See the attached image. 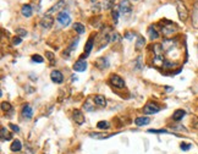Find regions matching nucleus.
Masks as SVG:
<instances>
[{"label":"nucleus","mask_w":198,"mask_h":154,"mask_svg":"<svg viewBox=\"0 0 198 154\" xmlns=\"http://www.w3.org/2000/svg\"><path fill=\"white\" fill-rule=\"evenodd\" d=\"M21 14L23 17H26V18H28L32 16L33 14V7H32V5H29V4H25L22 7H21Z\"/></svg>","instance_id":"obj_16"},{"label":"nucleus","mask_w":198,"mask_h":154,"mask_svg":"<svg viewBox=\"0 0 198 154\" xmlns=\"http://www.w3.org/2000/svg\"><path fill=\"white\" fill-rule=\"evenodd\" d=\"M16 34L18 36V37H21V38H23V37H27V31L26 29H23V28H16Z\"/></svg>","instance_id":"obj_35"},{"label":"nucleus","mask_w":198,"mask_h":154,"mask_svg":"<svg viewBox=\"0 0 198 154\" xmlns=\"http://www.w3.org/2000/svg\"><path fill=\"white\" fill-rule=\"evenodd\" d=\"M9 126H10V128L14 131V132H20V127L17 126V125H15V124H9Z\"/></svg>","instance_id":"obj_42"},{"label":"nucleus","mask_w":198,"mask_h":154,"mask_svg":"<svg viewBox=\"0 0 198 154\" xmlns=\"http://www.w3.org/2000/svg\"><path fill=\"white\" fill-rule=\"evenodd\" d=\"M147 33H148V37H149L151 41H156V39L159 38V32H158V29H156V26H153V25L148 27Z\"/></svg>","instance_id":"obj_15"},{"label":"nucleus","mask_w":198,"mask_h":154,"mask_svg":"<svg viewBox=\"0 0 198 154\" xmlns=\"http://www.w3.org/2000/svg\"><path fill=\"white\" fill-rule=\"evenodd\" d=\"M114 4H115V0H104L101 9H104V10H110L111 7H114Z\"/></svg>","instance_id":"obj_31"},{"label":"nucleus","mask_w":198,"mask_h":154,"mask_svg":"<svg viewBox=\"0 0 198 154\" xmlns=\"http://www.w3.org/2000/svg\"><path fill=\"white\" fill-rule=\"evenodd\" d=\"M135 1H138V0H135Z\"/></svg>","instance_id":"obj_47"},{"label":"nucleus","mask_w":198,"mask_h":154,"mask_svg":"<svg viewBox=\"0 0 198 154\" xmlns=\"http://www.w3.org/2000/svg\"><path fill=\"white\" fill-rule=\"evenodd\" d=\"M152 50H153V64L156 66H163V62L165 61L164 59V49L161 44H154L152 45Z\"/></svg>","instance_id":"obj_1"},{"label":"nucleus","mask_w":198,"mask_h":154,"mask_svg":"<svg viewBox=\"0 0 198 154\" xmlns=\"http://www.w3.org/2000/svg\"><path fill=\"white\" fill-rule=\"evenodd\" d=\"M94 103H96V105H99V107H105L106 105V99L104 96H101V94H97V96H94Z\"/></svg>","instance_id":"obj_22"},{"label":"nucleus","mask_w":198,"mask_h":154,"mask_svg":"<svg viewBox=\"0 0 198 154\" xmlns=\"http://www.w3.org/2000/svg\"><path fill=\"white\" fill-rule=\"evenodd\" d=\"M135 69H136V70H142V69H143V60H142V56H137V59L135 60Z\"/></svg>","instance_id":"obj_33"},{"label":"nucleus","mask_w":198,"mask_h":154,"mask_svg":"<svg viewBox=\"0 0 198 154\" xmlns=\"http://www.w3.org/2000/svg\"><path fill=\"white\" fill-rule=\"evenodd\" d=\"M119 10H120L121 14L127 15L132 11V5H131V2H130L128 0H122V1L119 4Z\"/></svg>","instance_id":"obj_8"},{"label":"nucleus","mask_w":198,"mask_h":154,"mask_svg":"<svg viewBox=\"0 0 198 154\" xmlns=\"http://www.w3.org/2000/svg\"><path fill=\"white\" fill-rule=\"evenodd\" d=\"M57 20L62 27H67V26H70V23H71V16L69 15V12H66L65 10H62V11H60V12L57 14Z\"/></svg>","instance_id":"obj_4"},{"label":"nucleus","mask_w":198,"mask_h":154,"mask_svg":"<svg viewBox=\"0 0 198 154\" xmlns=\"http://www.w3.org/2000/svg\"><path fill=\"white\" fill-rule=\"evenodd\" d=\"M110 83L113 84V87L115 88H124L125 87V81H124V78L121 77V76H119V75H116V73H113L111 76H110Z\"/></svg>","instance_id":"obj_6"},{"label":"nucleus","mask_w":198,"mask_h":154,"mask_svg":"<svg viewBox=\"0 0 198 154\" xmlns=\"http://www.w3.org/2000/svg\"><path fill=\"white\" fill-rule=\"evenodd\" d=\"M175 66H176V62H172V61L166 60V59H165V61L163 62V69H165V70H172Z\"/></svg>","instance_id":"obj_28"},{"label":"nucleus","mask_w":198,"mask_h":154,"mask_svg":"<svg viewBox=\"0 0 198 154\" xmlns=\"http://www.w3.org/2000/svg\"><path fill=\"white\" fill-rule=\"evenodd\" d=\"M149 133H169L166 130H148Z\"/></svg>","instance_id":"obj_40"},{"label":"nucleus","mask_w":198,"mask_h":154,"mask_svg":"<svg viewBox=\"0 0 198 154\" xmlns=\"http://www.w3.org/2000/svg\"><path fill=\"white\" fill-rule=\"evenodd\" d=\"M132 36H133V34H132L131 32H126V33H125V38L128 39V41H131V39H132Z\"/></svg>","instance_id":"obj_43"},{"label":"nucleus","mask_w":198,"mask_h":154,"mask_svg":"<svg viewBox=\"0 0 198 154\" xmlns=\"http://www.w3.org/2000/svg\"><path fill=\"white\" fill-rule=\"evenodd\" d=\"M1 109H2V112H12V107H11V104L10 103H7V102H2L1 103Z\"/></svg>","instance_id":"obj_30"},{"label":"nucleus","mask_w":198,"mask_h":154,"mask_svg":"<svg viewBox=\"0 0 198 154\" xmlns=\"http://www.w3.org/2000/svg\"><path fill=\"white\" fill-rule=\"evenodd\" d=\"M72 117H73V120H75V122L77 125H83L85 124V115H83V112L81 110L75 109L73 112H72Z\"/></svg>","instance_id":"obj_10"},{"label":"nucleus","mask_w":198,"mask_h":154,"mask_svg":"<svg viewBox=\"0 0 198 154\" xmlns=\"http://www.w3.org/2000/svg\"><path fill=\"white\" fill-rule=\"evenodd\" d=\"M185 115H186V112H185V110H182V109H177V110H175L174 114H172V120L180 121V120L184 119Z\"/></svg>","instance_id":"obj_23"},{"label":"nucleus","mask_w":198,"mask_h":154,"mask_svg":"<svg viewBox=\"0 0 198 154\" xmlns=\"http://www.w3.org/2000/svg\"><path fill=\"white\" fill-rule=\"evenodd\" d=\"M179 31V27L175 25V23H172V22H170V21H164V25H163V27H161V33L166 37V38H170L174 33H176Z\"/></svg>","instance_id":"obj_3"},{"label":"nucleus","mask_w":198,"mask_h":154,"mask_svg":"<svg viewBox=\"0 0 198 154\" xmlns=\"http://www.w3.org/2000/svg\"><path fill=\"white\" fill-rule=\"evenodd\" d=\"M174 2L176 4V10H177L179 18H180L181 21H184V22L187 21V18H188V10H187L185 2L181 1V0H174Z\"/></svg>","instance_id":"obj_2"},{"label":"nucleus","mask_w":198,"mask_h":154,"mask_svg":"<svg viewBox=\"0 0 198 154\" xmlns=\"http://www.w3.org/2000/svg\"><path fill=\"white\" fill-rule=\"evenodd\" d=\"M64 5H65V0H59L57 4L54 5V6H52L48 11H47V14H54V12H57V11H60L62 7H64Z\"/></svg>","instance_id":"obj_17"},{"label":"nucleus","mask_w":198,"mask_h":154,"mask_svg":"<svg viewBox=\"0 0 198 154\" xmlns=\"http://www.w3.org/2000/svg\"><path fill=\"white\" fill-rule=\"evenodd\" d=\"M86 112H93L94 110V105H92V98H88L85 102V105H83Z\"/></svg>","instance_id":"obj_29"},{"label":"nucleus","mask_w":198,"mask_h":154,"mask_svg":"<svg viewBox=\"0 0 198 154\" xmlns=\"http://www.w3.org/2000/svg\"><path fill=\"white\" fill-rule=\"evenodd\" d=\"M50 78H52V81H53L54 83H57V84L62 83V81H64V76H62V73H61L59 70L52 71V73H50Z\"/></svg>","instance_id":"obj_13"},{"label":"nucleus","mask_w":198,"mask_h":154,"mask_svg":"<svg viewBox=\"0 0 198 154\" xmlns=\"http://www.w3.org/2000/svg\"><path fill=\"white\" fill-rule=\"evenodd\" d=\"M10 149L12 152H20L22 149V143L20 140H14L12 141V144L10 146Z\"/></svg>","instance_id":"obj_25"},{"label":"nucleus","mask_w":198,"mask_h":154,"mask_svg":"<svg viewBox=\"0 0 198 154\" xmlns=\"http://www.w3.org/2000/svg\"><path fill=\"white\" fill-rule=\"evenodd\" d=\"M22 116L25 117V119H27V120H29V119H32L33 117V109H32V107L29 105V104H25L23 105V108H22Z\"/></svg>","instance_id":"obj_14"},{"label":"nucleus","mask_w":198,"mask_h":154,"mask_svg":"<svg viewBox=\"0 0 198 154\" xmlns=\"http://www.w3.org/2000/svg\"><path fill=\"white\" fill-rule=\"evenodd\" d=\"M161 45H163L164 52L170 53L171 50H174V49L177 47V41H176V39H172V38H165Z\"/></svg>","instance_id":"obj_7"},{"label":"nucleus","mask_w":198,"mask_h":154,"mask_svg":"<svg viewBox=\"0 0 198 154\" xmlns=\"http://www.w3.org/2000/svg\"><path fill=\"white\" fill-rule=\"evenodd\" d=\"M119 14H120V10H119V9H113V11H111V17H113V20H114V23H117Z\"/></svg>","instance_id":"obj_36"},{"label":"nucleus","mask_w":198,"mask_h":154,"mask_svg":"<svg viewBox=\"0 0 198 154\" xmlns=\"http://www.w3.org/2000/svg\"><path fill=\"white\" fill-rule=\"evenodd\" d=\"M160 112V107L156 104V103H147L143 108V112L146 115H153V114H156V112Z\"/></svg>","instance_id":"obj_5"},{"label":"nucleus","mask_w":198,"mask_h":154,"mask_svg":"<svg viewBox=\"0 0 198 154\" xmlns=\"http://www.w3.org/2000/svg\"><path fill=\"white\" fill-rule=\"evenodd\" d=\"M45 57L49 60L50 65H54V64H55V56H54V54H53L52 52H45Z\"/></svg>","instance_id":"obj_34"},{"label":"nucleus","mask_w":198,"mask_h":154,"mask_svg":"<svg viewBox=\"0 0 198 154\" xmlns=\"http://www.w3.org/2000/svg\"><path fill=\"white\" fill-rule=\"evenodd\" d=\"M165 89H166L168 92H170V91H172V88H170V87H165Z\"/></svg>","instance_id":"obj_46"},{"label":"nucleus","mask_w":198,"mask_h":154,"mask_svg":"<svg viewBox=\"0 0 198 154\" xmlns=\"http://www.w3.org/2000/svg\"><path fill=\"white\" fill-rule=\"evenodd\" d=\"M113 136H115V133H110V135H105V133H96V132L89 133V137H91V138H94V140H106V138L113 137Z\"/></svg>","instance_id":"obj_21"},{"label":"nucleus","mask_w":198,"mask_h":154,"mask_svg":"<svg viewBox=\"0 0 198 154\" xmlns=\"http://www.w3.org/2000/svg\"><path fill=\"white\" fill-rule=\"evenodd\" d=\"M93 47H94V36H92V37L87 41V43H86V45H85V54L86 55H89V54H91V52H92Z\"/></svg>","instance_id":"obj_18"},{"label":"nucleus","mask_w":198,"mask_h":154,"mask_svg":"<svg viewBox=\"0 0 198 154\" xmlns=\"http://www.w3.org/2000/svg\"><path fill=\"white\" fill-rule=\"evenodd\" d=\"M72 69H73V71H76V72H83V71H86L87 70V62H86V60H82V59L77 60L73 64Z\"/></svg>","instance_id":"obj_12"},{"label":"nucleus","mask_w":198,"mask_h":154,"mask_svg":"<svg viewBox=\"0 0 198 154\" xmlns=\"http://www.w3.org/2000/svg\"><path fill=\"white\" fill-rule=\"evenodd\" d=\"M96 66L99 70H104V69H108L110 66V62H109V59L108 57H98L96 60Z\"/></svg>","instance_id":"obj_11"},{"label":"nucleus","mask_w":198,"mask_h":154,"mask_svg":"<svg viewBox=\"0 0 198 154\" xmlns=\"http://www.w3.org/2000/svg\"><path fill=\"white\" fill-rule=\"evenodd\" d=\"M120 39V36H119V33H116V32H111L110 33V42H117Z\"/></svg>","instance_id":"obj_38"},{"label":"nucleus","mask_w":198,"mask_h":154,"mask_svg":"<svg viewBox=\"0 0 198 154\" xmlns=\"http://www.w3.org/2000/svg\"><path fill=\"white\" fill-rule=\"evenodd\" d=\"M31 80H33V81H37V77H34V73H31V77H29Z\"/></svg>","instance_id":"obj_44"},{"label":"nucleus","mask_w":198,"mask_h":154,"mask_svg":"<svg viewBox=\"0 0 198 154\" xmlns=\"http://www.w3.org/2000/svg\"><path fill=\"white\" fill-rule=\"evenodd\" d=\"M73 29H75L78 34H83L86 31L85 26H83L82 23H80V22H75V23H73Z\"/></svg>","instance_id":"obj_26"},{"label":"nucleus","mask_w":198,"mask_h":154,"mask_svg":"<svg viewBox=\"0 0 198 154\" xmlns=\"http://www.w3.org/2000/svg\"><path fill=\"white\" fill-rule=\"evenodd\" d=\"M146 45V39L143 38V37H138L137 38V41H136V44H135V47H136V50H141L142 48Z\"/></svg>","instance_id":"obj_27"},{"label":"nucleus","mask_w":198,"mask_h":154,"mask_svg":"<svg viewBox=\"0 0 198 154\" xmlns=\"http://www.w3.org/2000/svg\"><path fill=\"white\" fill-rule=\"evenodd\" d=\"M21 42H22V38H21V37H18V36L14 37V39H12V44H14V45H18Z\"/></svg>","instance_id":"obj_41"},{"label":"nucleus","mask_w":198,"mask_h":154,"mask_svg":"<svg viewBox=\"0 0 198 154\" xmlns=\"http://www.w3.org/2000/svg\"><path fill=\"white\" fill-rule=\"evenodd\" d=\"M191 147H192V144L191 143H181V146H180V148L182 149V151H188V149H191Z\"/></svg>","instance_id":"obj_39"},{"label":"nucleus","mask_w":198,"mask_h":154,"mask_svg":"<svg viewBox=\"0 0 198 154\" xmlns=\"http://www.w3.org/2000/svg\"><path fill=\"white\" fill-rule=\"evenodd\" d=\"M192 25L193 27L198 28V0L195 2L193 6V14H192Z\"/></svg>","instance_id":"obj_19"},{"label":"nucleus","mask_w":198,"mask_h":154,"mask_svg":"<svg viewBox=\"0 0 198 154\" xmlns=\"http://www.w3.org/2000/svg\"><path fill=\"white\" fill-rule=\"evenodd\" d=\"M151 122V119L148 117V116H140V117H137L136 120H135V124L137 125V126H146V125H148Z\"/></svg>","instance_id":"obj_20"},{"label":"nucleus","mask_w":198,"mask_h":154,"mask_svg":"<svg viewBox=\"0 0 198 154\" xmlns=\"http://www.w3.org/2000/svg\"><path fill=\"white\" fill-rule=\"evenodd\" d=\"M195 127L198 128V117H197V120H196V122H195Z\"/></svg>","instance_id":"obj_45"},{"label":"nucleus","mask_w":198,"mask_h":154,"mask_svg":"<svg viewBox=\"0 0 198 154\" xmlns=\"http://www.w3.org/2000/svg\"><path fill=\"white\" fill-rule=\"evenodd\" d=\"M53 23H54V17L49 14H45L41 20V26L43 28H50Z\"/></svg>","instance_id":"obj_9"},{"label":"nucleus","mask_w":198,"mask_h":154,"mask_svg":"<svg viewBox=\"0 0 198 154\" xmlns=\"http://www.w3.org/2000/svg\"><path fill=\"white\" fill-rule=\"evenodd\" d=\"M110 122L109 121H99L98 124H97V127H98L99 130H109L110 128Z\"/></svg>","instance_id":"obj_32"},{"label":"nucleus","mask_w":198,"mask_h":154,"mask_svg":"<svg viewBox=\"0 0 198 154\" xmlns=\"http://www.w3.org/2000/svg\"><path fill=\"white\" fill-rule=\"evenodd\" d=\"M32 61H33V62L42 64L43 61H44V59H43V56L38 55V54H34V55H32Z\"/></svg>","instance_id":"obj_37"},{"label":"nucleus","mask_w":198,"mask_h":154,"mask_svg":"<svg viewBox=\"0 0 198 154\" xmlns=\"http://www.w3.org/2000/svg\"><path fill=\"white\" fill-rule=\"evenodd\" d=\"M0 136H1V141L5 142V141H10L12 138V135L6 130V127H1V131H0Z\"/></svg>","instance_id":"obj_24"}]
</instances>
